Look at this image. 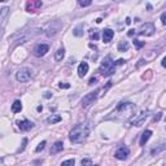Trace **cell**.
Wrapping results in <instances>:
<instances>
[{
	"instance_id": "6da1fadb",
	"label": "cell",
	"mask_w": 166,
	"mask_h": 166,
	"mask_svg": "<svg viewBox=\"0 0 166 166\" xmlns=\"http://www.w3.org/2000/svg\"><path fill=\"white\" fill-rule=\"evenodd\" d=\"M135 109H136V107L132 103L122 101L116 107L114 112L112 113L110 117H108V120H114V121H121V122L129 121L134 116Z\"/></svg>"
},
{
	"instance_id": "7a4b0ae2",
	"label": "cell",
	"mask_w": 166,
	"mask_h": 166,
	"mask_svg": "<svg viewBox=\"0 0 166 166\" xmlns=\"http://www.w3.org/2000/svg\"><path fill=\"white\" fill-rule=\"evenodd\" d=\"M91 130H92L91 122H82V123H78L75 127H73V130L70 131L69 139H70V142L74 144L83 143L87 138H88Z\"/></svg>"
},
{
	"instance_id": "3957f363",
	"label": "cell",
	"mask_w": 166,
	"mask_h": 166,
	"mask_svg": "<svg viewBox=\"0 0 166 166\" xmlns=\"http://www.w3.org/2000/svg\"><path fill=\"white\" fill-rule=\"evenodd\" d=\"M61 29H62V22H61L60 20H53V21H49V22L44 26L43 31L46 33L47 37H53Z\"/></svg>"
},
{
	"instance_id": "277c9868",
	"label": "cell",
	"mask_w": 166,
	"mask_h": 166,
	"mask_svg": "<svg viewBox=\"0 0 166 166\" xmlns=\"http://www.w3.org/2000/svg\"><path fill=\"white\" fill-rule=\"evenodd\" d=\"M99 72L104 77L112 75V74L114 73V61H112V59L109 57V56H108V57H105V59H104V61L101 62V65H100Z\"/></svg>"
},
{
	"instance_id": "5b68a950",
	"label": "cell",
	"mask_w": 166,
	"mask_h": 166,
	"mask_svg": "<svg viewBox=\"0 0 166 166\" xmlns=\"http://www.w3.org/2000/svg\"><path fill=\"white\" fill-rule=\"evenodd\" d=\"M33 75V70L29 68H22L20 69L18 72L16 73V79L20 83H26L30 81V78Z\"/></svg>"
},
{
	"instance_id": "8992f818",
	"label": "cell",
	"mask_w": 166,
	"mask_h": 166,
	"mask_svg": "<svg viewBox=\"0 0 166 166\" xmlns=\"http://www.w3.org/2000/svg\"><path fill=\"white\" fill-rule=\"evenodd\" d=\"M99 92H100V90H95L94 92H90V94H87L86 96H83V99H82L83 108H86V107L91 105V104H94V101H96V99H97Z\"/></svg>"
},
{
	"instance_id": "52a82bcc",
	"label": "cell",
	"mask_w": 166,
	"mask_h": 166,
	"mask_svg": "<svg viewBox=\"0 0 166 166\" xmlns=\"http://www.w3.org/2000/svg\"><path fill=\"white\" fill-rule=\"evenodd\" d=\"M156 31V29H155V25L152 24V22H145V24H143L140 26V29H139V35H143V37H149L152 35Z\"/></svg>"
},
{
	"instance_id": "ba28073f",
	"label": "cell",
	"mask_w": 166,
	"mask_h": 166,
	"mask_svg": "<svg viewBox=\"0 0 166 166\" xmlns=\"http://www.w3.org/2000/svg\"><path fill=\"white\" fill-rule=\"evenodd\" d=\"M148 117H149V112H148V110L142 112L140 114H138V116L134 118V121H132V126H138V127H139V126H142L144 122L147 121Z\"/></svg>"
},
{
	"instance_id": "9c48e42d",
	"label": "cell",
	"mask_w": 166,
	"mask_h": 166,
	"mask_svg": "<svg viewBox=\"0 0 166 166\" xmlns=\"http://www.w3.org/2000/svg\"><path fill=\"white\" fill-rule=\"evenodd\" d=\"M129 155H130V149L127 147L122 145V147H120L118 149H117V152L114 153V157L117 160H126L129 157Z\"/></svg>"
},
{
	"instance_id": "30bf717a",
	"label": "cell",
	"mask_w": 166,
	"mask_h": 166,
	"mask_svg": "<svg viewBox=\"0 0 166 166\" xmlns=\"http://www.w3.org/2000/svg\"><path fill=\"white\" fill-rule=\"evenodd\" d=\"M48 49H49V46L48 44H38L35 48H34L33 53L34 56H37V57H42V56H44Z\"/></svg>"
},
{
	"instance_id": "8fae6325",
	"label": "cell",
	"mask_w": 166,
	"mask_h": 166,
	"mask_svg": "<svg viewBox=\"0 0 166 166\" xmlns=\"http://www.w3.org/2000/svg\"><path fill=\"white\" fill-rule=\"evenodd\" d=\"M17 125H18V129H20L21 131H29V130H31L34 126H35L31 121H27V120L18 121V122H17Z\"/></svg>"
},
{
	"instance_id": "7c38bea8",
	"label": "cell",
	"mask_w": 166,
	"mask_h": 166,
	"mask_svg": "<svg viewBox=\"0 0 166 166\" xmlns=\"http://www.w3.org/2000/svg\"><path fill=\"white\" fill-rule=\"evenodd\" d=\"M113 37H114V31L110 29H105L103 31V40L104 43H109L113 39Z\"/></svg>"
},
{
	"instance_id": "4fadbf2b",
	"label": "cell",
	"mask_w": 166,
	"mask_h": 166,
	"mask_svg": "<svg viewBox=\"0 0 166 166\" xmlns=\"http://www.w3.org/2000/svg\"><path fill=\"white\" fill-rule=\"evenodd\" d=\"M87 73H88V64H87V62H81L79 66H78V75H79L81 78H83Z\"/></svg>"
},
{
	"instance_id": "5bb4252c",
	"label": "cell",
	"mask_w": 166,
	"mask_h": 166,
	"mask_svg": "<svg viewBox=\"0 0 166 166\" xmlns=\"http://www.w3.org/2000/svg\"><path fill=\"white\" fill-rule=\"evenodd\" d=\"M151 135H152V131L151 130H145L144 132L142 134V138H140V145H145V143L149 140V138H151Z\"/></svg>"
},
{
	"instance_id": "9a60e30c",
	"label": "cell",
	"mask_w": 166,
	"mask_h": 166,
	"mask_svg": "<svg viewBox=\"0 0 166 166\" xmlns=\"http://www.w3.org/2000/svg\"><path fill=\"white\" fill-rule=\"evenodd\" d=\"M62 149H64V143L62 142H56L53 144V147H52V149H51V153L56 155V153H59V152H61Z\"/></svg>"
},
{
	"instance_id": "2e32d148",
	"label": "cell",
	"mask_w": 166,
	"mask_h": 166,
	"mask_svg": "<svg viewBox=\"0 0 166 166\" xmlns=\"http://www.w3.org/2000/svg\"><path fill=\"white\" fill-rule=\"evenodd\" d=\"M21 110H22V104H21L20 100H16V101L12 104V112L13 113H20Z\"/></svg>"
},
{
	"instance_id": "e0dca14e",
	"label": "cell",
	"mask_w": 166,
	"mask_h": 166,
	"mask_svg": "<svg viewBox=\"0 0 166 166\" xmlns=\"http://www.w3.org/2000/svg\"><path fill=\"white\" fill-rule=\"evenodd\" d=\"M8 13H9V8L8 7H4L0 9V24L4 22V20H5L7 16H8Z\"/></svg>"
},
{
	"instance_id": "ac0fdd59",
	"label": "cell",
	"mask_w": 166,
	"mask_h": 166,
	"mask_svg": "<svg viewBox=\"0 0 166 166\" xmlns=\"http://www.w3.org/2000/svg\"><path fill=\"white\" fill-rule=\"evenodd\" d=\"M61 121V117L57 116V114H53V116H51V117H48L47 118V123H49V125H53V123H57V122Z\"/></svg>"
},
{
	"instance_id": "d6986e66",
	"label": "cell",
	"mask_w": 166,
	"mask_h": 166,
	"mask_svg": "<svg viewBox=\"0 0 166 166\" xmlns=\"http://www.w3.org/2000/svg\"><path fill=\"white\" fill-rule=\"evenodd\" d=\"M129 42H126V40H121L120 43H118V47H117V48H118V51L120 52H125V51H127L129 49Z\"/></svg>"
},
{
	"instance_id": "ffe728a7",
	"label": "cell",
	"mask_w": 166,
	"mask_h": 166,
	"mask_svg": "<svg viewBox=\"0 0 166 166\" xmlns=\"http://www.w3.org/2000/svg\"><path fill=\"white\" fill-rule=\"evenodd\" d=\"M64 56H65V49H64V48H59L57 52H56V55H55V60L56 61H61L64 59Z\"/></svg>"
},
{
	"instance_id": "44dd1931",
	"label": "cell",
	"mask_w": 166,
	"mask_h": 166,
	"mask_svg": "<svg viewBox=\"0 0 166 166\" xmlns=\"http://www.w3.org/2000/svg\"><path fill=\"white\" fill-rule=\"evenodd\" d=\"M73 35H75V37H82L83 35V25H78L77 27H74L73 30Z\"/></svg>"
},
{
	"instance_id": "7402d4cb",
	"label": "cell",
	"mask_w": 166,
	"mask_h": 166,
	"mask_svg": "<svg viewBox=\"0 0 166 166\" xmlns=\"http://www.w3.org/2000/svg\"><path fill=\"white\" fill-rule=\"evenodd\" d=\"M40 5H42L40 2H38V3H29L27 4V9H29V12H34V8H39Z\"/></svg>"
},
{
	"instance_id": "603a6c76",
	"label": "cell",
	"mask_w": 166,
	"mask_h": 166,
	"mask_svg": "<svg viewBox=\"0 0 166 166\" xmlns=\"http://www.w3.org/2000/svg\"><path fill=\"white\" fill-rule=\"evenodd\" d=\"M75 165V160L72 158V160H66V161H64L62 164H61V166H74Z\"/></svg>"
},
{
	"instance_id": "cb8c5ba5",
	"label": "cell",
	"mask_w": 166,
	"mask_h": 166,
	"mask_svg": "<svg viewBox=\"0 0 166 166\" xmlns=\"http://www.w3.org/2000/svg\"><path fill=\"white\" fill-rule=\"evenodd\" d=\"M164 149H165V144H161L158 148H156V149H152L151 153H152V155H157V153H160V152H162Z\"/></svg>"
},
{
	"instance_id": "d4e9b609",
	"label": "cell",
	"mask_w": 166,
	"mask_h": 166,
	"mask_svg": "<svg viewBox=\"0 0 166 166\" xmlns=\"http://www.w3.org/2000/svg\"><path fill=\"white\" fill-rule=\"evenodd\" d=\"M81 164H82V166H94L92 165V161H91L90 158H83Z\"/></svg>"
},
{
	"instance_id": "484cf974",
	"label": "cell",
	"mask_w": 166,
	"mask_h": 166,
	"mask_svg": "<svg viewBox=\"0 0 166 166\" xmlns=\"http://www.w3.org/2000/svg\"><path fill=\"white\" fill-rule=\"evenodd\" d=\"M44 147H46V140H43L42 143L38 144V147L35 148V152H40V151H43V149H44Z\"/></svg>"
},
{
	"instance_id": "4316f807",
	"label": "cell",
	"mask_w": 166,
	"mask_h": 166,
	"mask_svg": "<svg viewBox=\"0 0 166 166\" xmlns=\"http://www.w3.org/2000/svg\"><path fill=\"white\" fill-rule=\"evenodd\" d=\"M144 44H145V43H144V42H140V40H138V39H135V40H134V46L136 47L138 49H139V48H142Z\"/></svg>"
},
{
	"instance_id": "83f0119b",
	"label": "cell",
	"mask_w": 166,
	"mask_h": 166,
	"mask_svg": "<svg viewBox=\"0 0 166 166\" xmlns=\"http://www.w3.org/2000/svg\"><path fill=\"white\" fill-rule=\"evenodd\" d=\"M78 5H81V7H88V5H91V0H87V2H82V0H79V2H78Z\"/></svg>"
},
{
	"instance_id": "f1b7e54d",
	"label": "cell",
	"mask_w": 166,
	"mask_h": 166,
	"mask_svg": "<svg viewBox=\"0 0 166 166\" xmlns=\"http://www.w3.org/2000/svg\"><path fill=\"white\" fill-rule=\"evenodd\" d=\"M161 22H162V25L166 24V12H164L162 14H161Z\"/></svg>"
},
{
	"instance_id": "f546056e",
	"label": "cell",
	"mask_w": 166,
	"mask_h": 166,
	"mask_svg": "<svg viewBox=\"0 0 166 166\" xmlns=\"http://www.w3.org/2000/svg\"><path fill=\"white\" fill-rule=\"evenodd\" d=\"M97 38H99V34L97 33H91V39H95V40H96Z\"/></svg>"
},
{
	"instance_id": "4dcf8cb0",
	"label": "cell",
	"mask_w": 166,
	"mask_h": 166,
	"mask_svg": "<svg viewBox=\"0 0 166 166\" xmlns=\"http://www.w3.org/2000/svg\"><path fill=\"white\" fill-rule=\"evenodd\" d=\"M70 85H65V83H60V88H69Z\"/></svg>"
},
{
	"instance_id": "1f68e13d",
	"label": "cell",
	"mask_w": 166,
	"mask_h": 166,
	"mask_svg": "<svg viewBox=\"0 0 166 166\" xmlns=\"http://www.w3.org/2000/svg\"><path fill=\"white\" fill-rule=\"evenodd\" d=\"M125 62V61L123 60H122V59H120V60H117L116 61V62H114V66H116V65H122V64H123Z\"/></svg>"
},
{
	"instance_id": "d6a6232c",
	"label": "cell",
	"mask_w": 166,
	"mask_h": 166,
	"mask_svg": "<svg viewBox=\"0 0 166 166\" xmlns=\"http://www.w3.org/2000/svg\"><path fill=\"white\" fill-rule=\"evenodd\" d=\"M26 143H27V140H26V139H24V142H22V147H21V149H20V151H24V149H25Z\"/></svg>"
},
{
	"instance_id": "836d02e7",
	"label": "cell",
	"mask_w": 166,
	"mask_h": 166,
	"mask_svg": "<svg viewBox=\"0 0 166 166\" xmlns=\"http://www.w3.org/2000/svg\"><path fill=\"white\" fill-rule=\"evenodd\" d=\"M161 116H162V113H157V117H155V121H158L161 118Z\"/></svg>"
},
{
	"instance_id": "e575fe53",
	"label": "cell",
	"mask_w": 166,
	"mask_h": 166,
	"mask_svg": "<svg viewBox=\"0 0 166 166\" xmlns=\"http://www.w3.org/2000/svg\"><path fill=\"white\" fill-rule=\"evenodd\" d=\"M96 82V78H91V79H90V83H88V85H94V83Z\"/></svg>"
},
{
	"instance_id": "d590c367",
	"label": "cell",
	"mask_w": 166,
	"mask_h": 166,
	"mask_svg": "<svg viewBox=\"0 0 166 166\" xmlns=\"http://www.w3.org/2000/svg\"><path fill=\"white\" fill-rule=\"evenodd\" d=\"M161 65H162V66H164V68L166 66V59H165V57L162 59V62H161Z\"/></svg>"
},
{
	"instance_id": "8d00e7d4",
	"label": "cell",
	"mask_w": 166,
	"mask_h": 166,
	"mask_svg": "<svg viewBox=\"0 0 166 166\" xmlns=\"http://www.w3.org/2000/svg\"><path fill=\"white\" fill-rule=\"evenodd\" d=\"M0 166H4V158L3 157H0Z\"/></svg>"
},
{
	"instance_id": "74e56055",
	"label": "cell",
	"mask_w": 166,
	"mask_h": 166,
	"mask_svg": "<svg viewBox=\"0 0 166 166\" xmlns=\"http://www.w3.org/2000/svg\"><path fill=\"white\" fill-rule=\"evenodd\" d=\"M126 24H127V25H130V24H131V20L129 18V17H127V18H126Z\"/></svg>"
},
{
	"instance_id": "f35d334b",
	"label": "cell",
	"mask_w": 166,
	"mask_h": 166,
	"mask_svg": "<svg viewBox=\"0 0 166 166\" xmlns=\"http://www.w3.org/2000/svg\"><path fill=\"white\" fill-rule=\"evenodd\" d=\"M44 96H46V97H51V94H49V92H46Z\"/></svg>"
},
{
	"instance_id": "ab89813d",
	"label": "cell",
	"mask_w": 166,
	"mask_h": 166,
	"mask_svg": "<svg viewBox=\"0 0 166 166\" xmlns=\"http://www.w3.org/2000/svg\"><path fill=\"white\" fill-rule=\"evenodd\" d=\"M162 166H165V164H162Z\"/></svg>"
}]
</instances>
